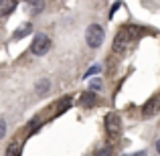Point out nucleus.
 Returning a JSON list of instances; mask_svg holds the SVG:
<instances>
[{"mask_svg":"<svg viewBox=\"0 0 160 156\" xmlns=\"http://www.w3.org/2000/svg\"><path fill=\"white\" fill-rule=\"evenodd\" d=\"M134 37H136V28H122V31L118 33V37L113 39V53L122 55L130 47V43L134 41Z\"/></svg>","mask_w":160,"mask_h":156,"instance_id":"nucleus-1","label":"nucleus"},{"mask_svg":"<svg viewBox=\"0 0 160 156\" xmlns=\"http://www.w3.org/2000/svg\"><path fill=\"white\" fill-rule=\"evenodd\" d=\"M103 39H106V31H103L99 24H89L85 31V41L87 45H89L91 49H98L99 45L103 43Z\"/></svg>","mask_w":160,"mask_h":156,"instance_id":"nucleus-2","label":"nucleus"},{"mask_svg":"<svg viewBox=\"0 0 160 156\" xmlns=\"http://www.w3.org/2000/svg\"><path fill=\"white\" fill-rule=\"evenodd\" d=\"M49 49H51V39H49L47 35H43V33H39V35L32 39V45H31L32 55H37V57H43L45 53H49Z\"/></svg>","mask_w":160,"mask_h":156,"instance_id":"nucleus-3","label":"nucleus"},{"mask_svg":"<svg viewBox=\"0 0 160 156\" xmlns=\"http://www.w3.org/2000/svg\"><path fill=\"white\" fill-rule=\"evenodd\" d=\"M106 132L109 140H116L122 132V120L118 113H108L106 116Z\"/></svg>","mask_w":160,"mask_h":156,"instance_id":"nucleus-4","label":"nucleus"},{"mask_svg":"<svg viewBox=\"0 0 160 156\" xmlns=\"http://www.w3.org/2000/svg\"><path fill=\"white\" fill-rule=\"evenodd\" d=\"M160 112V98H150L148 102L142 105V116L144 118H152Z\"/></svg>","mask_w":160,"mask_h":156,"instance_id":"nucleus-5","label":"nucleus"},{"mask_svg":"<svg viewBox=\"0 0 160 156\" xmlns=\"http://www.w3.org/2000/svg\"><path fill=\"white\" fill-rule=\"evenodd\" d=\"M79 103H81V108H93V105L98 103V95H95L93 91H85V93H81V98H79Z\"/></svg>","mask_w":160,"mask_h":156,"instance_id":"nucleus-6","label":"nucleus"},{"mask_svg":"<svg viewBox=\"0 0 160 156\" xmlns=\"http://www.w3.org/2000/svg\"><path fill=\"white\" fill-rule=\"evenodd\" d=\"M14 8H16V2H14V0H0V16L10 14Z\"/></svg>","mask_w":160,"mask_h":156,"instance_id":"nucleus-7","label":"nucleus"},{"mask_svg":"<svg viewBox=\"0 0 160 156\" xmlns=\"http://www.w3.org/2000/svg\"><path fill=\"white\" fill-rule=\"evenodd\" d=\"M49 87H51V81H49V79H41L39 83H37V95H45L49 91Z\"/></svg>","mask_w":160,"mask_h":156,"instance_id":"nucleus-8","label":"nucleus"},{"mask_svg":"<svg viewBox=\"0 0 160 156\" xmlns=\"http://www.w3.org/2000/svg\"><path fill=\"white\" fill-rule=\"evenodd\" d=\"M6 156H20V142L18 140H12L10 144H8Z\"/></svg>","mask_w":160,"mask_h":156,"instance_id":"nucleus-9","label":"nucleus"},{"mask_svg":"<svg viewBox=\"0 0 160 156\" xmlns=\"http://www.w3.org/2000/svg\"><path fill=\"white\" fill-rule=\"evenodd\" d=\"M31 28H32L31 24H22V27L18 28V33H14V39L18 41V39H22V37H27L28 33H31Z\"/></svg>","mask_w":160,"mask_h":156,"instance_id":"nucleus-10","label":"nucleus"},{"mask_svg":"<svg viewBox=\"0 0 160 156\" xmlns=\"http://www.w3.org/2000/svg\"><path fill=\"white\" fill-rule=\"evenodd\" d=\"M43 8H45V2H32L31 4V10L32 12H41Z\"/></svg>","mask_w":160,"mask_h":156,"instance_id":"nucleus-11","label":"nucleus"},{"mask_svg":"<svg viewBox=\"0 0 160 156\" xmlns=\"http://www.w3.org/2000/svg\"><path fill=\"white\" fill-rule=\"evenodd\" d=\"M95 156H112V148H109V146L108 148H99L98 152H95Z\"/></svg>","mask_w":160,"mask_h":156,"instance_id":"nucleus-12","label":"nucleus"},{"mask_svg":"<svg viewBox=\"0 0 160 156\" xmlns=\"http://www.w3.org/2000/svg\"><path fill=\"white\" fill-rule=\"evenodd\" d=\"M4 134H6V122H4L2 118H0V140L4 138Z\"/></svg>","mask_w":160,"mask_h":156,"instance_id":"nucleus-13","label":"nucleus"},{"mask_svg":"<svg viewBox=\"0 0 160 156\" xmlns=\"http://www.w3.org/2000/svg\"><path fill=\"white\" fill-rule=\"evenodd\" d=\"M91 89H102V81H99V79H93V81H91Z\"/></svg>","mask_w":160,"mask_h":156,"instance_id":"nucleus-14","label":"nucleus"},{"mask_svg":"<svg viewBox=\"0 0 160 156\" xmlns=\"http://www.w3.org/2000/svg\"><path fill=\"white\" fill-rule=\"evenodd\" d=\"M37 128H39V120H35V122H32L31 126H28V134H32V132H35Z\"/></svg>","mask_w":160,"mask_h":156,"instance_id":"nucleus-15","label":"nucleus"},{"mask_svg":"<svg viewBox=\"0 0 160 156\" xmlns=\"http://www.w3.org/2000/svg\"><path fill=\"white\" fill-rule=\"evenodd\" d=\"M98 71H99V67H91V69L87 71V75H91V73H98Z\"/></svg>","mask_w":160,"mask_h":156,"instance_id":"nucleus-16","label":"nucleus"},{"mask_svg":"<svg viewBox=\"0 0 160 156\" xmlns=\"http://www.w3.org/2000/svg\"><path fill=\"white\" fill-rule=\"evenodd\" d=\"M128 156V154H126ZM130 156H146V152H136V154H130Z\"/></svg>","mask_w":160,"mask_h":156,"instance_id":"nucleus-17","label":"nucleus"},{"mask_svg":"<svg viewBox=\"0 0 160 156\" xmlns=\"http://www.w3.org/2000/svg\"><path fill=\"white\" fill-rule=\"evenodd\" d=\"M156 150H158V154H160V140L156 142Z\"/></svg>","mask_w":160,"mask_h":156,"instance_id":"nucleus-18","label":"nucleus"}]
</instances>
